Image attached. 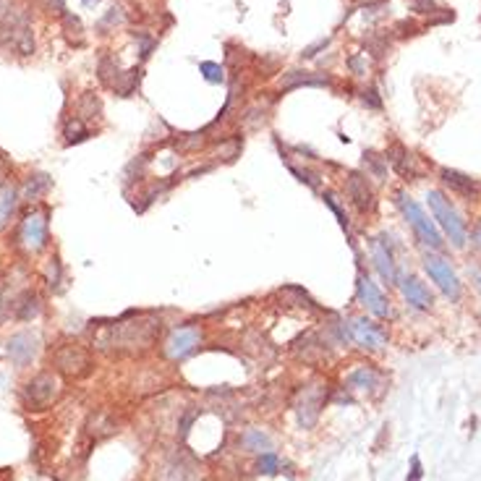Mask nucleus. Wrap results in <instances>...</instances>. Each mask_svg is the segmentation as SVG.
<instances>
[{
    "instance_id": "412c9836",
    "label": "nucleus",
    "mask_w": 481,
    "mask_h": 481,
    "mask_svg": "<svg viewBox=\"0 0 481 481\" xmlns=\"http://www.w3.org/2000/svg\"><path fill=\"white\" fill-rule=\"evenodd\" d=\"M50 188H53V178L47 176V173H29L26 181H24V186L19 188V194L26 201H37L42 199Z\"/></svg>"
},
{
    "instance_id": "b1692460",
    "label": "nucleus",
    "mask_w": 481,
    "mask_h": 481,
    "mask_svg": "<svg viewBox=\"0 0 481 481\" xmlns=\"http://www.w3.org/2000/svg\"><path fill=\"white\" fill-rule=\"evenodd\" d=\"M102 116V102L94 92H84L82 100H79V107H76V118H82L84 123L89 120H100Z\"/></svg>"
},
{
    "instance_id": "39448f33",
    "label": "nucleus",
    "mask_w": 481,
    "mask_h": 481,
    "mask_svg": "<svg viewBox=\"0 0 481 481\" xmlns=\"http://www.w3.org/2000/svg\"><path fill=\"white\" fill-rule=\"evenodd\" d=\"M47 217L50 210H29L19 223V233H16V246L24 254H39L47 246Z\"/></svg>"
},
{
    "instance_id": "4be33fe9",
    "label": "nucleus",
    "mask_w": 481,
    "mask_h": 481,
    "mask_svg": "<svg viewBox=\"0 0 481 481\" xmlns=\"http://www.w3.org/2000/svg\"><path fill=\"white\" fill-rule=\"evenodd\" d=\"M382 385V374L374 366H359L348 374V388L351 390H374Z\"/></svg>"
},
{
    "instance_id": "f257e3e1",
    "label": "nucleus",
    "mask_w": 481,
    "mask_h": 481,
    "mask_svg": "<svg viewBox=\"0 0 481 481\" xmlns=\"http://www.w3.org/2000/svg\"><path fill=\"white\" fill-rule=\"evenodd\" d=\"M163 322L149 311H129L120 319H113L110 325H100V332L94 335L97 348L107 353H141L152 348L160 338Z\"/></svg>"
},
{
    "instance_id": "c756f323",
    "label": "nucleus",
    "mask_w": 481,
    "mask_h": 481,
    "mask_svg": "<svg viewBox=\"0 0 481 481\" xmlns=\"http://www.w3.org/2000/svg\"><path fill=\"white\" fill-rule=\"evenodd\" d=\"M116 432V421L107 416V413H97L92 421H89V435L94 439H102V437H110Z\"/></svg>"
},
{
    "instance_id": "ddd939ff",
    "label": "nucleus",
    "mask_w": 481,
    "mask_h": 481,
    "mask_svg": "<svg viewBox=\"0 0 481 481\" xmlns=\"http://www.w3.org/2000/svg\"><path fill=\"white\" fill-rule=\"evenodd\" d=\"M385 160H388V165L403 178V181H416V178L421 176L419 157H416L408 147H403L400 141H392V144H390L388 152H385Z\"/></svg>"
},
{
    "instance_id": "20e7f679",
    "label": "nucleus",
    "mask_w": 481,
    "mask_h": 481,
    "mask_svg": "<svg viewBox=\"0 0 481 481\" xmlns=\"http://www.w3.org/2000/svg\"><path fill=\"white\" fill-rule=\"evenodd\" d=\"M53 366L58 374L69 376V379H84L92 374L94 359L82 343H60L53 351Z\"/></svg>"
},
{
    "instance_id": "0eeeda50",
    "label": "nucleus",
    "mask_w": 481,
    "mask_h": 481,
    "mask_svg": "<svg viewBox=\"0 0 481 481\" xmlns=\"http://www.w3.org/2000/svg\"><path fill=\"white\" fill-rule=\"evenodd\" d=\"M24 403L29 406V411H45L50 408L55 400L60 398V382L55 374L42 372V374L32 376L26 385H24Z\"/></svg>"
},
{
    "instance_id": "f3484780",
    "label": "nucleus",
    "mask_w": 481,
    "mask_h": 481,
    "mask_svg": "<svg viewBox=\"0 0 481 481\" xmlns=\"http://www.w3.org/2000/svg\"><path fill=\"white\" fill-rule=\"evenodd\" d=\"M400 285V293L406 298V304L416 309V311H426V309H432V293H429V288L424 285L419 278H413V275H406V278H400L398 280Z\"/></svg>"
},
{
    "instance_id": "7c9ffc66",
    "label": "nucleus",
    "mask_w": 481,
    "mask_h": 481,
    "mask_svg": "<svg viewBox=\"0 0 481 481\" xmlns=\"http://www.w3.org/2000/svg\"><path fill=\"white\" fill-rule=\"evenodd\" d=\"M47 285L53 293H60V288H63V264L58 257L50 259V264H47Z\"/></svg>"
},
{
    "instance_id": "dca6fc26",
    "label": "nucleus",
    "mask_w": 481,
    "mask_h": 481,
    "mask_svg": "<svg viewBox=\"0 0 481 481\" xmlns=\"http://www.w3.org/2000/svg\"><path fill=\"white\" fill-rule=\"evenodd\" d=\"M6 351H8V359L13 364L24 369L35 361L37 351H39V338L32 335V332H16L11 341L6 343Z\"/></svg>"
},
{
    "instance_id": "58836bf2",
    "label": "nucleus",
    "mask_w": 481,
    "mask_h": 481,
    "mask_svg": "<svg viewBox=\"0 0 481 481\" xmlns=\"http://www.w3.org/2000/svg\"><path fill=\"white\" fill-rule=\"evenodd\" d=\"M361 100H364V105L372 107V110H379V107H382V100H379L376 89H364V92H361Z\"/></svg>"
},
{
    "instance_id": "c9c22d12",
    "label": "nucleus",
    "mask_w": 481,
    "mask_h": 481,
    "mask_svg": "<svg viewBox=\"0 0 481 481\" xmlns=\"http://www.w3.org/2000/svg\"><path fill=\"white\" fill-rule=\"evenodd\" d=\"M63 24H66V32L69 37H76V42H82V21L71 13H63Z\"/></svg>"
},
{
    "instance_id": "f03ea898",
    "label": "nucleus",
    "mask_w": 481,
    "mask_h": 481,
    "mask_svg": "<svg viewBox=\"0 0 481 481\" xmlns=\"http://www.w3.org/2000/svg\"><path fill=\"white\" fill-rule=\"evenodd\" d=\"M426 201H429L432 217H435L437 225L442 228V233L450 238V244L455 248L466 246V241H469V225L460 217V212L450 204V199H447L445 194L437 191V188H432V191L426 194Z\"/></svg>"
},
{
    "instance_id": "37998d69",
    "label": "nucleus",
    "mask_w": 481,
    "mask_h": 481,
    "mask_svg": "<svg viewBox=\"0 0 481 481\" xmlns=\"http://www.w3.org/2000/svg\"><path fill=\"white\" fill-rule=\"evenodd\" d=\"M50 6H53L58 13H66V3H63V0H50Z\"/></svg>"
},
{
    "instance_id": "bb28decb",
    "label": "nucleus",
    "mask_w": 481,
    "mask_h": 481,
    "mask_svg": "<svg viewBox=\"0 0 481 481\" xmlns=\"http://www.w3.org/2000/svg\"><path fill=\"white\" fill-rule=\"evenodd\" d=\"M241 445L251 450V453H267L270 450V437L264 435L262 429H246L241 437Z\"/></svg>"
},
{
    "instance_id": "f8f14e48",
    "label": "nucleus",
    "mask_w": 481,
    "mask_h": 481,
    "mask_svg": "<svg viewBox=\"0 0 481 481\" xmlns=\"http://www.w3.org/2000/svg\"><path fill=\"white\" fill-rule=\"evenodd\" d=\"M369 251H372V262H374V270L379 272V278L388 282V285H398L400 272H398V262H395V254L390 248L388 238H372L369 241Z\"/></svg>"
},
{
    "instance_id": "c03bdc74",
    "label": "nucleus",
    "mask_w": 481,
    "mask_h": 481,
    "mask_svg": "<svg viewBox=\"0 0 481 481\" xmlns=\"http://www.w3.org/2000/svg\"><path fill=\"white\" fill-rule=\"evenodd\" d=\"M92 3H100V0H84V6H92Z\"/></svg>"
},
{
    "instance_id": "aec40b11",
    "label": "nucleus",
    "mask_w": 481,
    "mask_h": 481,
    "mask_svg": "<svg viewBox=\"0 0 481 481\" xmlns=\"http://www.w3.org/2000/svg\"><path fill=\"white\" fill-rule=\"evenodd\" d=\"M39 311H42V301H39V296L32 288H26V291H21V293L16 296V301H13V317L19 319V322H32L35 317H39Z\"/></svg>"
},
{
    "instance_id": "a18cd8bd",
    "label": "nucleus",
    "mask_w": 481,
    "mask_h": 481,
    "mask_svg": "<svg viewBox=\"0 0 481 481\" xmlns=\"http://www.w3.org/2000/svg\"><path fill=\"white\" fill-rule=\"evenodd\" d=\"M3 183H6V181H3V165H0V186H3Z\"/></svg>"
},
{
    "instance_id": "7ed1b4c3",
    "label": "nucleus",
    "mask_w": 481,
    "mask_h": 481,
    "mask_svg": "<svg viewBox=\"0 0 481 481\" xmlns=\"http://www.w3.org/2000/svg\"><path fill=\"white\" fill-rule=\"evenodd\" d=\"M395 201H398L403 217H406L408 225L413 228V235L419 238V244H421V246L435 248V251H442V248H445L442 233H439L437 225L429 220V215L419 207V201L413 199V197H408L406 191H398V194H395Z\"/></svg>"
},
{
    "instance_id": "a19ab883",
    "label": "nucleus",
    "mask_w": 481,
    "mask_h": 481,
    "mask_svg": "<svg viewBox=\"0 0 481 481\" xmlns=\"http://www.w3.org/2000/svg\"><path fill=\"white\" fill-rule=\"evenodd\" d=\"M327 45H329V39H319L317 45L306 47V50H304V53H301V55H304L306 60H309V58H314V55H317L319 50H325V47H327Z\"/></svg>"
},
{
    "instance_id": "79ce46f5",
    "label": "nucleus",
    "mask_w": 481,
    "mask_h": 481,
    "mask_svg": "<svg viewBox=\"0 0 481 481\" xmlns=\"http://www.w3.org/2000/svg\"><path fill=\"white\" fill-rule=\"evenodd\" d=\"M471 246L476 251V257L481 259V225H476V228L471 230Z\"/></svg>"
},
{
    "instance_id": "423d86ee",
    "label": "nucleus",
    "mask_w": 481,
    "mask_h": 481,
    "mask_svg": "<svg viewBox=\"0 0 481 481\" xmlns=\"http://www.w3.org/2000/svg\"><path fill=\"white\" fill-rule=\"evenodd\" d=\"M204 343V332L199 325H176L165 335L163 341V353L167 361H183L186 356L199 348Z\"/></svg>"
},
{
    "instance_id": "cd10ccee",
    "label": "nucleus",
    "mask_w": 481,
    "mask_h": 481,
    "mask_svg": "<svg viewBox=\"0 0 481 481\" xmlns=\"http://www.w3.org/2000/svg\"><path fill=\"white\" fill-rule=\"evenodd\" d=\"M364 167H366V178L388 181V160H385V157H379V154H374V152H366Z\"/></svg>"
},
{
    "instance_id": "2eb2a0df",
    "label": "nucleus",
    "mask_w": 481,
    "mask_h": 481,
    "mask_svg": "<svg viewBox=\"0 0 481 481\" xmlns=\"http://www.w3.org/2000/svg\"><path fill=\"white\" fill-rule=\"evenodd\" d=\"M439 181L445 183L455 197L466 201H476L481 197V183L476 178L466 176L460 170H453V167H439Z\"/></svg>"
},
{
    "instance_id": "9d476101",
    "label": "nucleus",
    "mask_w": 481,
    "mask_h": 481,
    "mask_svg": "<svg viewBox=\"0 0 481 481\" xmlns=\"http://www.w3.org/2000/svg\"><path fill=\"white\" fill-rule=\"evenodd\" d=\"M325 398H327V390L319 382H311V385L301 388L298 400H296V413H298V424L304 429H311L317 424L319 411L325 408Z\"/></svg>"
},
{
    "instance_id": "72a5a7b5",
    "label": "nucleus",
    "mask_w": 481,
    "mask_h": 481,
    "mask_svg": "<svg viewBox=\"0 0 481 481\" xmlns=\"http://www.w3.org/2000/svg\"><path fill=\"white\" fill-rule=\"evenodd\" d=\"M257 469H259V473H264V476H275V473H278V469H280V458H278L272 450H267V453H262V455H259Z\"/></svg>"
},
{
    "instance_id": "c85d7f7f",
    "label": "nucleus",
    "mask_w": 481,
    "mask_h": 481,
    "mask_svg": "<svg viewBox=\"0 0 481 481\" xmlns=\"http://www.w3.org/2000/svg\"><path fill=\"white\" fill-rule=\"evenodd\" d=\"M244 149V139L241 136H228L217 144V160H223V163H233L235 157L241 154Z\"/></svg>"
},
{
    "instance_id": "5701e85b",
    "label": "nucleus",
    "mask_w": 481,
    "mask_h": 481,
    "mask_svg": "<svg viewBox=\"0 0 481 481\" xmlns=\"http://www.w3.org/2000/svg\"><path fill=\"white\" fill-rule=\"evenodd\" d=\"M322 199H325V204H327L329 210H332V215L338 217V223H341V228L345 230V235H348L351 246L356 248V241H353V228H351V217H348V212H345V207H343L341 201H338V197H335L332 191H322Z\"/></svg>"
},
{
    "instance_id": "6e6552de",
    "label": "nucleus",
    "mask_w": 481,
    "mask_h": 481,
    "mask_svg": "<svg viewBox=\"0 0 481 481\" xmlns=\"http://www.w3.org/2000/svg\"><path fill=\"white\" fill-rule=\"evenodd\" d=\"M424 270H426V275L437 282V288H439L453 304H458L460 296H463V285H460L458 275H455V270L450 267V262H447L445 257H439V254H426V257H424Z\"/></svg>"
},
{
    "instance_id": "473e14b6",
    "label": "nucleus",
    "mask_w": 481,
    "mask_h": 481,
    "mask_svg": "<svg viewBox=\"0 0 481 481\" xmlns=\"http://www.w3.org/2000/svg\"><path fill=\"white\" fill-rule=\"evenodd\" d=\"M201 71V76L207 79L210 84H223L225 82V69L220 66V63H212V60H204L199 66Z\"/></svg>"
},
{
    "instance_id": "4468645a",
    "label": "nucleus",
    "mask_w": 481,
    "mask_h": 481,
    "mask_svg": "<svg viewBox=\"0 0 481 481\" xmlns=\"http://www.w3.org/2000/svg\"><path fill=\"white\" fill-rule=\"evenodd\" d=\"M351 338H353V343H359L361 348L379 351V348L388 345V329L379 327L372 319L359 317V319H351Z\"/></svg>"
},
{
    "instance_id": "a211bd4d",
    "label": "nucleus",
    "mask_w": 481,
    "mask_h": 481,
    "mask_svg": "<svg viewBox=\"0 0 481 481\" xmlns=\"http://www.w3.org/2000/svg\"><path fill=\"white\" fill-rule=\"evenodd\" d=\"M329 76L325 73H314V71H288L282 73V79L278 82L280 92H291L298 87H329Z\"/></svg>"
},
{
    "instance_id": "a878e982",
    "label": "nucleus",
    "mask_w": 481,
    "mask_h": 481,
    "mask_svg": "<svg viewBox=\"0 0 481 481\" xmlns=\"http://www.w3.org/2000/svg\"><path fill=\"white\" fill-rule=\"evenodd\" d=\"M97 73H100V82L105 84V87H110V89H116L118 84H120V79H123V73L118 69L116 58H110V55H102V58H100Z\"/></svg>"
},
{
    "instance_id": "2f4dec72",
    "label": "nucleus",
    "mask_w": 481,
    "mask_h": 481,
    "mask_svg": "<svg viewBox=\"0 0 481 481\" xmlns=\"http://www.w3.org/2000/svg\"><path fill=\"white\" fill-rule=\"evenodd\" d=\"M288 167H291V173H293L301 183H306V186H311L314 191H317L319 186H322V181H319V173L317 170H311V167H298V165L293 163H288Z\"/></svg>"
},
{
    "instance_id": "e433bc0d",
    "label": "nucleus",
    "mask_w": 481,
    "mask_h": 481,
    "mask_svg": "<svg viewBox=\"0 0 481 481\" xmlns=\"http://www.w3.org/2000/svg\"><path fill=\"white\" fill-rule=\"evenodd\" d=\"M118 24H123V11H120L118 6H113V8L105 13V19L100 21V29H105V26H118Z\"/></svg>"
},
{
    "instance_id": "393cba45",
    "label": "nucleus",
    "mask_w": 481,
    "mask_h": 481,
    "mask_svg": "<svg viewBox=\"0 0 481 481\" xmlns=\"http://www.w3.org/2000/svg\"><path fill=\"white\" fill-rule=\"evenodd\" d=\"M63 136H66V144H82V141H87L89 136H92V131H89V126L84 123L82 118H71V120H66V126H63Z\"/></svg>"
},
{
    "instance_id": "ea45409f",
    "label": "nucleus",
    "mask_w": 481,
    "mask_h": 481,
    "mask_svg": "<svg viewBox=\"0 0 481 481\" xmlns=\"http://www.w3.org/2000/svg\"><path fill=\"white\" fill-rule=\"evenodd\" d=\"M345 63H348V69H351L356 76L366 73V58H364V55H351V58L345 60Z\"/></svg>"
},
{
    "instance_id": "9b49d317",
    "label": "nucleus",
    "mask_w": 481,
    "mask_h": 481,
    "mask_svg": "<svg viewBox=\"0 0 481 481\" xmlns=\"http://www.w3.org/2000/svg\"><path fill=\"white\" fill-rule=\"evenodd\" d=\"M345 197L351 201L356 212H361V215H372L376 210V194L372 183H369V178L364 173H359V170H351L348 176H345Z\"/></svg>"
},
{
    "instance_id": "4c0bfd02",
    "label": "nucleus",
    "mask_w": 481,
    "mask_h": 481,
    "mask_svg": "<svg viewBox=\"0 0 481 481\" xmlns=\"http://www.w3.org/2000/svg\"><path fill=\"white\" fill-rule=\"evenodd\" d=\"M424 479V466L419 455H411V473L406 476V481H421Z\"/></svg>"
},
{
    "instance_id": "f704fd0d",
    "label": "nucleus",
    "mask_w": 481,
    "mask_h": 481,
    "mask_svg": "<svg viewBox=\"0 0 481 481\" xmlns=\"http://www.w3.org/2000/svg\"><path fill=\"white\" fill-rule=\"evenodd\" d=\"M411 3V8L416 13H421V16H435L437 11H442V8H437L435 0H408Z\"/></svg>"
},
{
    "instance_id": "6ab92c4d",
    "label": "nucleus",
    "mask_w": 481,
    "mask_h": 481,
    "mask_svg": "<svg viewBox=\"0 0 481 481\" xmlns=\"http://www.w3.org/2000/svg\"><path fill=\"white\" fill-rule=\"evenodd\" d=\"M19 201H21V194H19V186L6 181L0 186V233L13 223V215L19 210Z\"/></svg>"
},
{
    "instance_id": "1a4fd4ad",
    "label": "nucleus",
    "mask_w": 481,
    "mask_h": 481,
    "mask_svg": "<svg viewBox=\"0 0 481 481\" xmlns=\"http://www.w3.org/2000/svg\"><path fill=\"white\" fill-rule=\"evenodd\" d=\"M356 298H359V304L364 306L372 317H376V319L392 317V306H390V301L385 298V293L376 288L374 282H372V278H369L364 270H359V275H356Z\"/></svg>"
}]
</instances>
